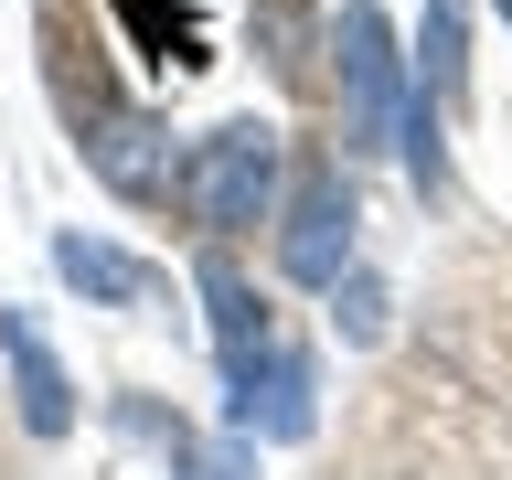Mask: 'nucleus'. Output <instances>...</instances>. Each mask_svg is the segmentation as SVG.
Here are the masks:
<instances>
[{
	"mask_svg": "<svg viewBox=\"0 0 512 480\" xmlns=\"http://www.w3.org/2000/svg\"><path fill=\"white\" fill-rule=\"evenodd\" d=\"M267 192H278V128H267V118H224L214 139H192L171 203H182L203 235H235V224L267 214Z\"/></svg>",
	"mask_w": 512,
	"mask_h": 480,
	"instance_id": "obj_1",
	"label": "nucleus"
},
{
	"mask_svg": "<svg viewBox=\"0 0 512 480\" xmlns=\"http://www.w3.org/2000/svg\"><path fill=\"white\" fill-rule=\"evenodd\" d=\"M331 54H342V150H395L406 139V54H395V22L374 0H352L331 22Z\"/></svg>",
	"mask_w": 512,
	"mask_h": 480,
	"instance_id": "obj_2",
	"label": "nucleus"
},
{
	"mask_svg": "<svg viewBox=\"0 0 512 480\" xmlns=\"http://www.w3.org/2000/svg\"><path fill=\"white\" fill-rule=\"evenodd\" d=\"M352 192H342V171H299V192H288V224H278V267L299 288H342V267H352Z\"/></svg>",
	"mask_w": 512,
	"mask_h": 480,
	"instance_id": "obj_3",
	"label": "nucleus"
},
{
	"mask_svg": "<svg viewBox=\"0 0 512 480\" xmlns=\"http://www.w3.org/2000/svg\"><path fill=\"white\" fill-rule=\"evenodd\" d=\"M75 128H86V171L118 192V203H160V192L182 182V160H171V128L139 118V107H86Z\"/></svg>",
	"mask_w": 512,
	"mask_h": 480,
	"instance_id": "obj_4",
	"label": "nucleus"
},
{
	"mask_svg": "<svg viewBox=\"0 0 512 480\" xmlns=\"http://www.w3.org/2000/svg\"><path fill=\"white\" fill-rule=\"evenodd\" d=\"M224 384H235V406H224V416H235V438H310V427H320V406H310V352H288V342H267V352H256V363H246V374H224Z\"/></svg>",
	"mask_w": 512,
	"mask_h": 480,
	"instance_id": "obj_5",
	"label": "nucleus"
},
{
	"mask_svg": "<svg viewBox=\"0 0 512 480\" xmlns=\"http://www.w3.org/2000/svg\"><path fill=\"white\" fill-rule=\"evenodd\" d=\"M0 363H11L22 427H32V438H64V427H75V384H64V363H54V342H43L32 310H0Z\"/></svg>",
	"mask_w": 512,
	"mask_h": 480,
	"instance_id": "obj_6",
	"label": "nucleus"
},
{
	"mask_svg": "<svg viewBox=\"0 0 512 480\" xmlns=\"http://www.w3.org/2000/svg\"><path fill=\"white\" fill-rule=\"evenodd\" d=\"M54 267H64V288H86L96 310H139V299L160 288V267H150V256L96 246V235H54Z\"/></svg>",
	"mask_w": 512,
	"mask_h": 480,
	"instance_id": "obj_7",
	"label": "nucleus"
},
{
	"mask_svg": "<svg viewBox=\"0 0 512 480\" xmlns=\"http://www.w3.org/2000/svg\"><path fill=\"white\" fill-rule=\"evenodd\" d=\"M192 288L214 299V352H224V374H246L256 352H267V310H256V288L235 278L224 256H203V267H192Z\"/></svg>",
	"mask_w": 512,
	"mask_h": 480,
	"instance_id": "obj_8",
	"label": "nucleus"
},
{
	"mask_svg": "<svg viewBox=\"0 0 512 480\" xmlns=\"http://www.w3.org/2000/svg\"><path fill=\"white\" fill-rule=\"evenodd\" d=\"M459 64H470V0H427V86L459 96Z\"/></svg>",
	"mask_w": 512,
	"mask_h": 480,
	"instance_id": "obj_9",
	"label": "nucleus"
},
{
	"mask_svg": "<svg viewBox=\"0 0 512 480\" xmlns=\"http://www.w3.org/2000/svg\"><path fill=\"white\" fill-rule=\"evenodd\" d=\"M331 320H342V342H374V331H384V288L342 267V288H331Z\"/></svg>",
	"mask_w": 512,
	"mask_h": 480,
	"instance_id": "obj_10",
	"label": "nucleus"
},
{
	"mask_svg": "<svg viewBox=\"0 0 512 480\" xmlns=\"http://www.w3.org/2000/svg\"><path fill=\"white\" fill-rule=\"evenodd\" d=\"M182 480H246V448H182Z\"/></svg>",
	"mask_w": 512,
	"mask_h": 480,
	"instance_id": "obj_11",
	"label": "nucleus"
},
{
	"mask_svg": "<svg viewBox=\"0 0 512 480\" xmlns=\"http://www.w3.org/2000/svg\"><path fill=\"white\" fill-rule=\"evenodd\" d=\"M502 22H512V0H502Z\"/></svg>",
	"mask_w": 512,
	"mask_h": 480,
	"instance_id": "obj_12",
	"label": "nucleus"
}]
</instances>
